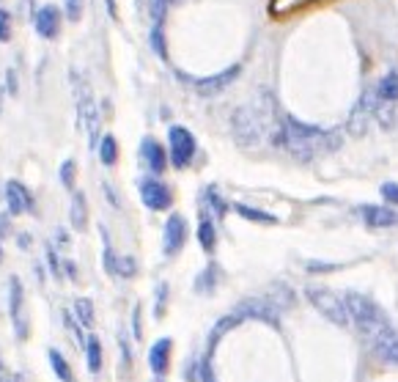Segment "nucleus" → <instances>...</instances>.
<instances>
[{
	"instance_id": "f257e3e1",
	"label": "nucleus",
	"mask_w": 398,
	"mask_h": 382,
	"mask_svg": "<svg viewBox=\"0 0 398 382\" xmlns=\"http://www.w3.org/2000/svg\"><path fill=\"white\" fill-rule=\"evenodd\" d=\"M343 306L349 313V322L357 327L360 336H365L368 341H374L385 327H390L385 311L377 306L374 300H368L365 295H357V292H346L343 295Z\"/></svg>"
},
{
	"instance_id": "f03ea898",
	"label": "nucleus",
	"mask_w": 398,
	"mask_h": 382,
	"mask_svg": "<svg viewBox=\"0 0 398 382\" xmlns=\"http://www.w3.org/2000/svg\"><path fill=\"white\" fill-rule=\"evenodd\" d=\"M231 132H234L239 146L255 149V146H261V141L266 138V119H264L258 110L247 107V105H244V107H237V110L231 113Z\"/></svg>"
},
{
	"instance_id": "7ed1b4c3",
	"label": "nucleus",
	"mask_w": 398,
	"mask_h": 382,
	"mask_svg": "<svg viewBox=\"0 0 398 382\" xmlns=\"http://www.w3.org/2000/svg\"><path fill=\"white\" fill-rule=\"evenodd\" d=\"M305 295H308V300L314 303V308H316L318 313H321L324 319H329L332 324H338V327H349V324H352L341 295H335V292H329V289H321V286H308Z\"/></svg>"
},
{
	"instance_id": "20e7f679",
	"label": "nucleus",
	"mask_w": 398,
	"mask_h": 382,
	"mask_svg": "<svg viewBox=\"0 0 398 382\" xmlns=\"http://www.w3.org/2000/svg\"><path fill=\"white\" fill-rule=\"evenodd\" d=\"M168 141H170V162L173 168H187L195 157V138L187 127H170L168 132Z\"/></svg>"
},
{
	"instance_id": "39448f33",
	"label": "nucleus",
	"mask_w": 398,
	"mask_h": 382,
	"mask_svg": "<svg viewBox=\"0 0 398 382\" xmlns=\"http://www.w3.org/2000/svg\"><path fill=\"white\" fill-rule=\"evenodd\" d=\"M234 313L242 316V322L244 319H255V322H266V324H272V327H278L280 324V311L272 306L266 297H247V300H242L237 308H234Z\"/></svg>"
},
{
	"instance_id": "423d86ee",
	"label": "nucleus",
	"mask_w": 398,
	"mask_h": 382,
	"mask_svg": "<svg viewBox=\"0 0 398 382\" xmlns=\"http://www.w3.org/2000/svg\"><path fill=\"white\" fill-rule=\"evenodd\" d=\"M371 124H374V91H365L360 96V102L354 105L352 116H349V135L352 138H365Z\"/></svg>"
},
{
	"instance_id": "0eeeda50",
	"label": "nucleus",
	"mask_w": 398,
	"mask_h": 382,
	"mask_svg": "<svg viewBox=\"0 0 398 382\" xmlns=\"http://www.w3.org/2000/svg\"><path fill=\"white\" fill-rule=\"evenodd\" d=\"M239 75H242V67L234 64V67L223 69L220 75H209V77H198V80H192V91H195V94H201V96H215V94L226 91V88H228Z\"/></svg>"
},
{
	"instance_id": "6e6552de",
	"label": "nucleus",
	"mask_w": 398,
	"mask_h": 382,
	"mask_svg": "<svg viewBox=\"0 0 398 382\" xmlns=\"http://www.w3.org/2000/svg\"><path fill=\"white\" fill-rule=\"evenodd\" d=\"M141 198H143V204H146L149 209H154V212L170 209V204H173L170 187H168L165 182H159V179H146V182H141Z\"/></svg>"
},
{
	"instance_id": "1a4fd4ad",
	"label": "nucleus",
	"mask_w": 398,
	"mask_h": 382,
	"mask_svg": "<svg viewBox=\"0 0 398 382\" xmlns=\"http://www.w3.org/2000/svg\"><path fill=\"white\" fill-rule=\"evenodd\" d=\"M187 242V220L181 215H170L165 223V236H162V248L165 256H176Z\"/></svg>"
},
{
	"instance_id": "9d476101",
	"label": "nucleus",
	"mask_w": 398,
	"mask_h": 382,
	"mask_svg": "<svg viewBox=\"0 0 398 382\" xmlns=\"http://www.w3.org/2000/svg\"><path fill=\"white\" fill-rule=\"evenodd\" d=\"M371 347H374V352L385 361V363H390V366H398V330L390 324V327H385L374 341H371Z\"/></svg>"
},
{
	"instance_id": "9b49d317",
	"label": "nucleus",
	"mask_w": 398,
	"mask_h": 382,
	"mask_svg": "<svg viewBox=\"0 0 398 382\" xmlns=\"http://www.w3.org/2000/svg\"><path fill=\"white\" fill-rule=\"evenodd\" d=\"M6 204H8V212H11V215H22V212H30V209H33V198H30L28 187L19 184V182H8V184H6Z\"/></svg>"
},
{
	"instance_id": "f8f14e48",
	"label": "nucleus",
	"mask_w": 398,
	"mask_h": 382,
	"mask_svg": "<svg viewBox=\"0 0 398 382\" xmlns=\"http://www.w3.org/2000/svg\"><path fill=\"white\" fill-rule=\"evenodd\" d=\"M360 212H363L365 226H371V229H390V226H396L398 223V212L396 209H390V207H374V204H365Z\"/></svg>"
},
{
	"instance_id": "ddd939ff",
	"label": "nucleus",
	"mask_w": 398,
	"mask_h": 382,
	"mask_svg": "<svg viewBox=\"0 0 398 382\" xmlns=\"http://www.w3.org/2000/svg\"><path fill=\"white\" fill-rule=\"evenodd\" d=\"M36 31L44 39H55L61 33V11L55 6H44L36 14Z\"/></svg>"
},
{
	"instance_id": "4468645a",
	"label": "nucleus",
	"mask_w": 398,
	"mask_h": 382,
	"mask_svg": "<svg viewBox=\"0 0 398 382\" xmlns=\"http://www.w3.org/2000/svg\"><path fill=\"white\" fill-rule=\"evenodd\" d=\"M170 349H173V341L170 338H159L157 344L149 349V369L162 377L165 372H168V366H170Z\"/></svg>"
},
{
	"instance_id": "2eb2a0df",
	"label": "nucleus",
	"mask_w": 398,
	"mask_h": 382,
	"mask_svg": "<svg viewBox=\"0 0 398 382\" xmlns=\"http://www.w3.org/2000/svg\"><path fill=\"white\" fill-rule=\"evenodd\" d=\"M398 102H385V99H377L374 94V121L382 127V130H396L398 127Z\"/></svg>"
},
{
	"instance_id": "dca6fc26",
	"label": "nucleus",
	"mask_w": 398,
	"mask_h": 382,
	"mask_svg": "<svg viewBox=\"0 0 398 382\" xmlns=\"http://www.w3.org/2000/svg\"><path fill=\"white\" fill-rule=\"evenodd\" d=\"M141 154H143V162L149 165V171L152 173H162L165 171V165H168V157H165V149L159 146L154 138H146L143 141V146H141Z\"/></svg>"
},
{
	"instance_id": "f3484780",
	"label": "nucleus",
	"mask_w": 398,
	"mask_h": 382,
	"mask_svg": "<svg viewBox=\"0 0 398 382\" xmlns=\"http://www.w3.org/2000/svg\"><path fill=\"white\" fill-rule=\"evenodd\" d=\"M8 308H11V322H14L17 336H22L25 333V327H22V286L17 278H11V284H8Z\"/></svg>"
},
{
	"instance_id": "a211bd4d",
	"label": "nucleus",
	"mask_w": 398,
	"mask_h": 382,
	"mask_svg": "<svg viewBox=\"0 0 398 382\" xmlns=\"http://www.w3.org/2000/svg\"><path fill=\"white\" fill-rule=\"evenodd\" d=\"M69 220H72V229L75 231H85V226H88V204H85V196H82V193H75V196H72Z\"/></svg>"
},
{
	"instance_id": "6ab92c4d",
	"label": "nucleus",
	"mask_w": 398,
	"mask_h": 382,
	"mask_svg": "<svg viewBox=\"0 0 398 382\" xmlns=\"http://www.w3.org/2000/svg\"><path fill=\"white\" fill-rule=\"evenodd\" d=\"M374 94H377V99H385V102H398V72H396V69H393V72H388V75L377 83Z\"/></svg>"
},
{
	"instance_id": "aec40b11",
	"label": "nucleus",
	"mask_w": 398,
	"mask_h": 382,
	"mask_svg": "<svg viewBox=\"0 0 398 382\" xmlns=\"http://www.w3.org/2000/svg\"><path fill=\"white\" fill-rule=\"evenodd\" d=\"M234 209H237L239 218H244V220H250V223H266V226H275V223H278V218H275V215H269V212H261V209H255V207H247V204H237Z\"/></svg>"
},
{
	"instance_id": "412c9836",
	"label": "nucleus",
	"mask_w": 398,
	"mask_h": 382,
	"mask_svg": "<svg viewBox=\"0 0 398 382\" xmlns=\"http://www.w3.org/2000/svg\"><path fill=\"white\" fill-rule=\"evenodd\" d=\"M237 324H242V316H237L234 311H231L228 316H223V319H220V322L212 327V336H209V347L215 349V344H217V341H220V338H223L228 330H234Z\"/></svg>"
},
{
	"instance_id": "4be33fe9",
	"label": "nucleus",
	"mask_w": 398,
	"mask_h": 382,
	"mask_svg": "<svg viewBox=\"0 0 398 382\" xmlns=\"http://www.w3.org/2000/svg\"><path fill=\"white\" fill-rule=\"evenodd\" d=\"M85 361L93 374L102 369V341L96 336H88V341H85Z\"/></svg>"
},
{
	"instance_id": "5701e85b",
	"label": "nucleus",
	"mask_w": 398,
	"mask_h": 382,
	"mask_svg": "<svg viewBox=\"0 0 398 382\" xmlns=\"http://www.w3.org/2000/svg\"><path fill=\"white\" fill-rule=\"evenodd\" d=\"M99 159H102V165H116V159H118V141L113 138V135H105L102 141H99Z\"/></svg>"
},
{
	"instance_id": "b1692460",
	"label": "nucleus",
	"mask_w": 398,
	"mask_h": 382,
	"mask_svg": "<svg viewBox=\"0 0 398 382\" xmlns=\"http://www.w3.org/2000/svg\"><path fill=\"white\" fill-rule=\"evenodd\" d=\"M198 242H201V248H203L206 253H212L215 245H217V231H215V223H212L209 218H203L201 226H198Z\"/></svg>"
},
{
	"instance_id": "393cba45",
	"label": "nucleus",
	"mask_w": 398,
	"mask_h": 382,
	"mask_svg": "<svg viewBox=\"0 0 398 382\" xmlns=\"http://www.w3.org/2000/svg\"><path fill=\"white\" fill-rule=\"evenodd\" d=\"M272 292H278V295H266V300L278 308V311H280L283 306H289V308L294 306V292H291V286H289V284H275V286H272Z\"/></svg>"
},
{
	"instance_id": "a878e982",
	"label": "nucleus",
	"mask_w": 398,
	"mask_h": 382,
	"mask_svg": "<svg viewBox=\"0 0 398 382\" xmlns=\"http://www.w3.org/2000/svg\"><path fill=\"white\" fill-rule=\"evenodd\" d=\"M47 355H50V366H53V372L58 374V380H61V382H75V374H72L69 363L64 361V355H61L58 349H50Z\"/></svg>"
},
{
	"instance_id": "bb28decb",
	"label": "nucleus",
	"mask_w": 398,
	"mask_h": 382,
	"mask_svg": "<svg viewBox=\"0 0 398 382\" xmlns=\"http://www.w3.org/2000/svg\"><path fill=\"white\" fill-rule=\"evenodd\" d=\"M75 316H78V322L82 327H91L93 324V303L85 300V297H80L78 303H75Z\"/></svg>"
},
{
	"instance_id": "cd10ccee",
	"label": "nucleus",
	"mask_w": 398,
	"mask_h": 382,
	"mask_svg": "<svg viewBox=\"0 0 398 382\" xmlns=\"http://www.w3.org/2000/svg\"><path fill=\"white\" fill-rule=\"evenodd\" d=\"M138 272V264H135V259L132 256H121V259H116V275H121V278H132Z\"/></svg>"
},
{
	"instance_id": "c85d7f7f",
	"label": "nucleus",
	"mask_w": 398,
	"mask_h": 382,
	"mask_svg": "<svg viewBox=\"0 0 398 382\" xmlns=\"http://www.w3.org/2000/svg\"><path fill=\"white\" fill-rule=\"evenodd\" d=\"M217 278V267H206L201 278H195V289L198 292H212V284Z\"/></svg>"
},
{
	"instance_id": "c756f323",
	"label": "nucleus",
	"mask_w": 398,
	"mask_h": 382,
	"mask_svg": "<svg viewBox=\"0 0 398 382\" xmlns=\"http://www.w3.org/2000/svg\"><path fill=\"white\" fill-rule=\"evenodd\" d=\"M168 6H170V0H149V11H152V22L154 25H162V19L168 14Z\"/></svg>"
},
{
	"instance_id": "7c9ffc66",
	"label": "nucleus",
	"mask_w": 398,
	"mask_h": 382,
	"mask_svg": "<svg viewBox=\"0 0 398 382\" xmlns=\"http://www.w3.org/2000/svg\"><path fill=\"white\" fill-rule=\"evenodd\" d=\"M152 50L157 53L159 58H165L168 53H165V36H162V25H154V31H152Z\"/></svg>"
},
{
	"instance_id": "2f4dec72",
	"label": "nucleus",
	"mask_w": 398,
	"mask_h": 382,
	"mask_svg": "<svg viewBox=\"0 0 398 382\" xmlns=\"http://www.w3.org/2000/svg\"><path fill=\"white\" fill-rule=\"evenodd\" d=\"M75 171H78L75 159H66V162L61 165V182H64L66 187H75Z\"/></svg>"
},
{
	"instance_id": "473e14b6",
	"label": "nucleus",
	"mask_w": 398,
	"mask_h": 382,
	"mask_svg": "<svg viewBox=\"0 0 398 382\" xmlns=\"http://www.w3.org/2000/svg\"><path fill=\"white\" fill-rule=\"evenodd\" d=\"M82 8H85V0H66V19L69 22H80Z\"/></svg>"
},
{
	"instance_id": "72a5a7b5",
	"label": "nucleus",
	"mask_w": 398,
	"mask_h": 382,
	"mask_svg": "<svg viewBox=\"0 0 398 382\" xmlns=\"http://www.w3.org/2000/svg\"><path fill=\"white\" fill-rule=\"evenodd\" d=\"M11 39V17L6 8H0V42H8Z\"/></svg>"
},
{
	"instance_id": "f704fd0d",
	"label": "nucleus",
	"mask_w": 398,
	"mask_h": 382,
	"mask_svg": "<svg viewBox=\"0 0 398 382\" xmlns=\"http://www.w3.org/2000/svg\"><path fill=\"white\" fill-rule=\"evenodd\" d=\"M382 198H385L388 204H396L398 207V184L396 182H385V184H382Z\"/></svg>"
},
{
	"instance_id": "c9c22d12",
	"label": "nucleus",
	"mask_w": 398,
	"mask_h": 382,
	"mask_svg": "<svg viewBox=\"0 0 398 382\" xmlns=\"http://www.w3.org/2000/svg\"><path fill=\"white\" fill-rule=\"evenodd\" d=\"M209 204H212L215 215H220V218L226 215V201H223V198H220V196H217L215 190H209Z\"/></svg>"
},
{
	"instance_id": "e433bc0d",
	"label": "nucleus",
	"mask_w": 398,
	"mask_h": 382,
	"mask_svg": "<svg viewBox=\"0 0 398 382\" xmlns=\"http://www.w3.org/2000/svg\"><path fill=\"white\" fill-rule=\"evenodd\" d=\"M165 303H168V284H159L157 289V316L165 313Z\"/></svg>"
},
{
	"instance_id": "4c0bfd02",
	"label": "nucleus",
	"mask_w": 398,
	"mask_h": 382,
	"mask_svg": "<svg viewBox=\"0 0 398 382\" xmlns=\"http://www.w3.org/2000/svg\"><path fill=\"white\" fill-rule=\"evenodd\" d=\"M47 259H50V267H53V275H55V278H61V270H58V259H55V250H53V248L47 250Z\"/></svg>"
},
{
	"instance_id": "58836bf2",
	"label": "nucleus",
	"mask_w": 398,
	"mask_h": 382,
	"mask_svg": "<svg viewBox=\"0 0 398 382\" xmlns=\"http://www.w3.org/2000/svg\"><path fill=\"white\" fill-rule=\"evenodd\" d=\"M102 190H105V196H107V201H113V207L118 209V198H116V193H113V187H110V184L105 182V184H102Z\"/></svg>"
},
{
	"instance_id": "ea45409f",
	"label": "nucleus",
	"mask_w": 398,
	"mask_h": 382,
	"mask_svg": "<svg viewBox=\"0 0 398 382\" xmlns=\"http://www.w3.org/2000/svg\"><path fill=\"white\" fill-rule=\"evenodd\" d=\"M8 234V218H0V236Z\"/></svg>"
},
{
	"instance_id": "a19ab883",
	"label": "nucleus",
	"mask_w": 398,
	"mask_h": 382,
	"mask_svg": "<svg viewBox=\"0 0 398 382\" xmlns=\"http://www.w3.org/2000/svg\"><path fill=\"white\" fill-rule=\"evenodd\" d=\"M107 11H110L113 17H118V11H116V0H107Z\"/></svg>"
},
{
	"instance_id": "79ce46f5",
	"label": "nucleus",
	"mask_w": 398,
	"mask_h": 382,
	"mask_svg": "<svg viewBox=\"0 0 398 382\" xmlns=\"http://www.w3.org/2000/svg\"><path fill=\"white\" fill-rule=\"evenodd\" d=\"M0 261H3V250H0Z\"/></svg>"
}]
</instances>
